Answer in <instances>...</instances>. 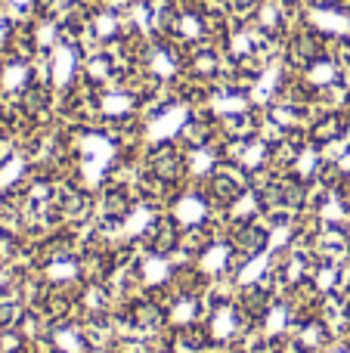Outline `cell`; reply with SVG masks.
Segmentation results:
<instances>
[{
    "label": "cell",
    "mask_w": 350,
    "mask_h": 353,
    "mask_svg": "<svg viewBox=\"0 0 350 353\" xmlns=\"http://www.w3.org/2000/svg\"><path fill=\"white\" fill-rule=\"evenodd\" d=\"M264 245H267V230L258 223H239L233 232H229V248L245 254V257L260 254Z\"/></svg>",
    "instance_id": "1"
},
{
    "label": "cell",
    "mask_w": 350,
    "mask_h": 353,
    "mask_svg": "<svg viewBox=\"0 0 350 353\" xmlns=\"http://www.w3.org/2000/svg\"><path fill=\"white\" fill-rule=\"evenodd\" d=\"M180 171H183V155H180L177 149L165 146V149H158V152L152 155V174H155V180L171 183V180H177V176H180Z\"/></svg>",
    "instance_id": "2"
},
{
    "label": "cell",
    "mask_w": 350,
    "mask_h": 353,
    "mask_svg": "<svg viewBox=\"0 0 350 353\" xmlns=\"http://www.w3.org/2000/svg\"><path fill=\"white\" fill-rule=\"evenodd\" d=\"M174 248H177V223H174V220H158V223L152 226V236H149V251L165 257V254H171Z\"/></svg>",
    "instance_id": "3"
},
{
    "label": "cell",
    "mask_w": 350,
    "mask_h": 353,
    "mask_svg": "<svg viewBox=\"0 0 350 353\" xmlns=\"http://www.w3.org/2000/svg\"><path fill=\"white\" fill-rule=\"evenodd\" d=\"M211 189H214V195L223 201V205H229V201H236L242 192H245V180L233 171H217L211 176Z\"/></svg>",
    "instance_id": "4"
},
{
    "label": "cell",
    "mask_w": 350,
    "mask_h": 353,
    "mask_svg": "<svg viewBox=\"0 0 350 353\" xmlns=\"http://www.w3.org/2000/svg\"><path fill=\"white\" fill-rule=\"evenodd\" d=\"M99 211H103V217L109 220V223H118V220H124L127 217V211H130V201H127V195L124 192H109L103 199V208H99Z\"/></svg>",
    "instance_id": "5"
},
{
    "label": "cell",
    "mask_w": 350,
    "mask_h": 353,
    "mask_svg": "<svg viewBox=\"0 0 350 353\" xmlns=\"http://www.w3.org/2000/svg\"><path fill=\"white\" fill-rule=\"evenodd\" d=\"M341 130H344V118L341 115H326L320 124H316L313 137H316V143H332V140H338L341 137Z\"/></svg>",
    "instance_id": "6"
},
{
    "label": "cell",
    "mask_w": 350,
    "mask_h": 353,
    "mask_svg": "<svg viewBox=\"0 0 350 353\" xmlns=\"http://www.w3.org/2000/svg\"><path fill=\"white\" fill-rule=\"evenodd\" d=\"M16 316H19V294L12 292V288H3V292H0V329L12 325Z\"/></svg>",
    "instance_id": "7"
},
{
    "label": "cell",
    "mask_w": 350,
    "mask_h": 353,
    "mask_svg": "<svg viewBox=\"0 0 350 353\" xmlns=\"http://www.w3.org/2000/svg\"><path fill=\"white\" fill-rule=\"evenodd\" d=\"M229 3H233L236 10H245V6H248V10H251V3H254V0H229Z\"/></svg>",
    "instance_id": "8"
},
{
    "label": "cell",
    "mask_w": 350,
    "mask_h": 353,
    "mask_svg": "<svg viewBox=\"0 0 350 353\" xmlns=\"http://www.w3.org/2000/svg\"><path fill=\"white\" fill-rule=\"evenodd\" d=\"M320 3H326V6H335V3H341V0H320Z\"/></svg>",
    "instance_id": "9"
}]
</instances>
